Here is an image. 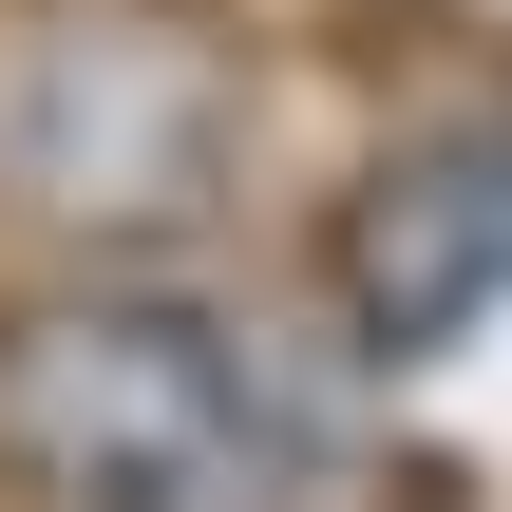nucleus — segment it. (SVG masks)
<instances>
[{
    "mask_svg": "<svg viewBox=\"0 0 512 512\" xmlns=\"http://www.w3.org/2000/svg\"><path fill=\"white\" fill-rule=\"evenodd\" d=\"M0 512H380L342 380L209 285L0 304Z\"/></svg>",
    "mask_w": 512,
    "mask_h": 512,
    "instance_id": "1",
    "label": "nucleus"
},
{
    "mask_svg": "<svg viewBox=\"0 0 512 512\" xmlns=\"http://www.w3.org/2000/svg\"><path fill=\"white\" fill-rule=\"evenodd\" d=\"M494 285H512V114H456V133L380 152V190L342 209L361 361H437V342H475Z\"/></svg>",
    "mask_w": 512,
    "mask_h": 512,
    "instance_id": "2",
    "label": "nucleus"
}]
</instances>
